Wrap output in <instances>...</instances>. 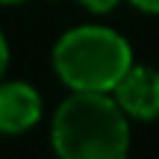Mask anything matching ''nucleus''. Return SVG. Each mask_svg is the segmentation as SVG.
Returning <instances> with one entry per match:
<instances>
[{"label": "nucleus", "mask_w": 159, "mask_h": 159, "mask_svg": "<svg viewBox=\"0 0 159 159\" xmlns=\"http://www.w3.org/2000/svg\"><path fill=\"white\" fill-rule=\"evenodd\" d=\"M53 144L62 159H127L124 109L103 91H77L53 118Z\"/></svg>", "instance_id": "1"}, {"label": "nucleus", "mask_w": 159, "mask_h": 159, "mask_svg": "<svg viewBox=\"0 0 159 159\" xmlns=\"http://www.w3.org/2000/svg\"><path fill=\"white\" fill-rule=\"evenodd\" d=\"M133 65L130 44L103 27H80L53 50L56 74L77 91H109Z\"/></svg>", "instance_id": "2"}, {"label": "nucleus", "mask_w": 159, "mask_h": 159, "mask_svg": "<svg viewBox=\"0 0 159 159\" xmlns=\"http://www.w3.org/2000/svg\"><path fill=\"white\" fill-rule=\"evenodd\" d=\"M115 103L127 115L156 118L159 115V74L153 68H130L115 83Z\"/></svg>", "instance_id": "3"}, {"label": "nucleus", "mask_w": 159, "mask_h": 159, "mask_svg": "<svg viewBox=\"0 0 159 159\" xmlns=\"http://www.w3.org/2000/svg\"><path fill=\"white\" fill-rule=\"evenodd\" d=\"M41 100L27 83L0 85V133H24L39 121Z\"/></svg>", "instance_id": "4"}, {"label": "nucleus", "mask_w": 159, "mask_h": 159, "mask_svg": "<svg viewBox=\"0 0 159 159\" xmlns=\"http://www.w3.org/2000/svg\"><path fill=\"white\" fill-rule=\"evenodd\" d=\"M83 3L89 6V9H94V12H109L118 0H83Z\"/></svg>", "instance_id": "5"}, {"label": "nucleus", "mask_w": 159, "mask_h": 159, "mask_svg": "<svg viewBox=\"0 0 159 159\" xmlns=\"http://www.w3.org/2000/svg\"><path fill=\"white\" fill-rule=\"evenodd\" d=\"M133 6H139L144 12H159V0H133Z\"/></svg>", "instance_id": "6"}, {"label": "nucleus", "mask_w": 159, "mask_h": 159, "mask_svg": "<svg viewBox=\"0 0 159 159\" xmlns=\"http://www.w3.org/2000/svg\"><path fill=\"white\" fill-rule=\"evenodd\" d=\"M6 59H9V50H6V41H3V35H0V77H3V71H6Z\"/></svg>", "instance_id": "7"}, {"label": "nucleus", "mask_w": 159, "mask_h": 159, "mask_svg": "<svg viewBox=\"0 0 159 159\" xmlns=\"http://www.w3.org/2000/svg\"><path fill=\"white\" fill-rule=\"evenodd\" d=\"M3 3H15V0H3Z\"/></svg>", "instance_id": "8"}]
</instances>
